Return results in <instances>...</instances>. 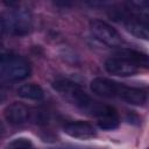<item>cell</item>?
<instances>
[{
  "mask_svg": "<svg viewBox=\"0 0 149 149\" xmlns=\"http://www.w3.org/2000/svg\"><path fill=\"white\" fill-rule=\"evenodd\" d=\"M119 123H120V120H119L118 113H113V114H109V115L98 119V126H99V128H101L104 130L115 129L119 127Z\"/></svg>",
  "mask_w": 149,
  "mask_h": 149,
  "instance_id": "obj_12",
  "label": "cell"
},
{
  "mask_svg": "<svg viewBox=\"0 0 149 149\" xmlns=\"http://www.w3.org/2000/svg\"><path fill=\"white\" fill-rule=\"evenodd\" d=\"M52 87L70 104L74 105L77 108H79L83 113L94 116L97 119L116 113L115 108H113L109 105L99 102L94 99H92L84 90L83 87L69 79H57L52 83Z\"/></svg>",
  "mask_w": 149,
  "mask_h": 149,
  "instance_id": "obj_1",
  "label": "cell"
},
{
  "mask_svg": "<svg viewBox=\"0 0 149 149\" xmlns=\"http://www.w3.org/2000/svg\"><path fill=\"white\" fill-rule=\"evenodd\" d=\"M105 70L113 76L119 77H129L134 76L139 72L140 68H137L133 62L129 59L115 54L114 56L109 57L105 62Z\"/></svg>",
  "mask_w": 149,
  "mask_h": 149,
  "instance_id": "obj_5",
  "label": "cell"
},
{
  "mask_svg": "<svg viewBox=\"0 0 149 149\" xmlns=\"http://www.w3.org/2000/svg\"><path fill=\"white\" fill-rule=\"evenodd\" d=\"M116 98L122 99L127 104L140 106L147 101V92L139 87H132V86H126V85L119 84Z\"/></svg>",
  "mask_w": 149,
  "mask_h": 149,
  "instance_id": "obj_8",
  "label": "cell"
},
{
  "mask_svg": "<svg viewBox=\"0 0 149 149\" xmlns=\"http://www.w3.org/2000/svg\"><path fill=\"white\" fill-rule=\"evenodd\" d=\"M30 74L29 63L21 56H0V83L8 84L26 79Z\"/></svg>",
  "mask_w": 149,
  "mask_h": 149,
  "instance_id": "obj_3",
  "label": "cell"
},
{
  "mask_svg": "<svg viewBox=\"0 0 149 149\" xmlns=\"http://www.w3.org/2000/svg\"><path fill=\"white\" fill-rule=\"evenodd\" d=\"M119 84L120 83H116L107 78L97 77L91 80L90 88L95 95H99L102 98H116Z\"/></svg>",
  "mask_w": 149,
  "mask_h": 149,
  "instance_id": "obj_7",
  "label": "cell"
},
{
  "mask_svg": "<svg viewBox=\"0 0 149 149\" xmlns=\"http://www.w3.org/2000/svg\"><path fill=\"white\" fill-rule=\"evenodd\" d=\"M5 118L10 125H22L30 118V111L21 102H13L5 108Z\"/></svg>",
  "mask_w": 149,
  "mask_h": 149,
  "instance_id": "obj_9",
  "label": "cell"
},
{
  "mask_svg": "<svg viewBox=\"0 0 149 149\" xmlns=\"http://www.w3.org/2000/svg\"><path fill=\"white\" fill-rule=\"evenodd\" d=\"M5 133V127H3V125H2V122L0 121V136H2V134Z\"/></svg>",
  "mask_w": 149,
  "mask_h": 149,
  "instance_id": "obj_13",
  "label": "cell"
},
{
  "mask_svg": "<svg viewBox=\"0 0 149 149\" xmlns=\"http://www.w3.org/2000/svg\"><path fill=\"white\" fill-rule=\"evenodd\" d=\"M16 92H17L19 97H21L23 99H28V100H41L44 97V92H43L42 87L34 83H28V84L21 85Z\"/></svg>",
  "mask_w": 149,
  "mask_h": 149,
  "instance_id": "obj_10",
  "label": "cell"
},
{
  "mask_svg": "<svg viewBox=\"0 0 149 149\" xmlns=\"http://www.w3.org/2000/svg\"><path fill=\"white\" fill-rule=\"evenodd\" d=\"M12 149H29V148H26V147H22V148H20V147H14V148H12Z\"/></svg>",
  "mask_w": 149,
  "mask_h": 149,
  "instance_id": "obj_14",
  "label": "cell"
},
{
  "mask_svg": "<svg viewBox=\"0 0 149 149\" xmlns=\"http://www.w3.org/2000/svg\"><path fill=\"white\" fill-rule=\"evenodd\" d=\"M90 30L94 38L100 41L101 43L106 44L107 47H120L123 43V40L119 31L101 20H93L90 23Z\"/></svg>",
  "mask_w": 149,
  "mask_h": 149,
  "instance_id": "obj_4",
  "label": "cell"
},
{
  "mask_svg": "<svg viewBox=\"0 0 149 149\" xmlns=\"http://www.w3.org/2000/svg\"><path fill=\"white\" fill-rule=\"evenodd\" d=\"M0 47H1V37H0Z\"/></svg>",
  "mask_w": 149,
  "mask_h": 149,
  "instance_id": "obj_15",
  "label": "cell"
},
{
  "mask_svg": "<svg viewBox=\"0 0 149 149\" xmlns=\"http://www.w3.org/2000/svg\"><path fill=\"white\" fill-rule=\"evenodd\" d=\"M118 55L129 59L130 62H133L137 68H144L147 69L148 65H149V62H148V56L146 54H142V52H139L136 50H133V49H120L118 52Z\"/></svg>",
  "mask_w": 149,
  "mask_h": 149,
  "instance_id": "obj_11",
  "label": "cell"
},
{
  "mask_svg": "<svg viewBox=\"0 0 149 149\" xmlns=\"http://www.w3.org/2000/svg\"><path fill=\"white\" fill-rule=\"evenodd\" d=\"M64 133L73 139L79 140H88L97 136L95 128L91 123L84 121H74L66 123L64 126Z\"/></svg>",
  "mask_w": 149,
  "mask_h": 149,
  "instance_id": "obj_6",
  "label": "cell"
},
{
  "mask_svg": "<svg viewBox=\"0 0 149 149\" xmlns=\"http://www.w3.org/2000/svg\"><path fill=\"white\" fill-rule=\"evenodd\" d=\"M33 28V16L28 9L9 8L0 13V29L13 36H23Z\"/></svg>",
  "mask_w": 149,
  "mask_h": 149,
  "instance_id": "obj_2",
  "label": "cell"
}]
</instances>
